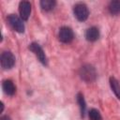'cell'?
I'll list each match as a JSON object with an SVG mask.
<instances>
[{"instance_id": "obj_1", "label": "cell", "mask_w": 120, "mask_h": 120, "mask_svg": "<svg viewBox=\"0 0 120 120\" xmlns=\"http://www.w3.org/2000/svg\"><path fill=\"white\" fill-rule=\"evenodd\" d=\"M79 74H80L81 79L86 82H94L97 78V75H98L96 68L92 65H89V64H85V65L82 66L80 68Z\"/></svg>"}, {"instance_id": "obj_3", "label": "cell", "mask_w": 120, "mask_h": 120, "mask_svg": "<svg viewBox=\"0 0 120 120\" xmlns=\"http://www.w3.org/2000/svg\"><path fill=\"white\" fill-rule=\"evenodd\" d=\"M8 22V24L11 26V28L13 30H15L16 32L19 33H23L24 32V24L22 22V19L19 16H17L16 14H9L7 17Z\"/></svg>"}, {"instance_id": "obj_13", "label": "cell", "mask_w": 120, "mask_h": 120, "mask_svg": "<svg viewBox=\"0 0 120 120\" xmlns=\"http://www.w3.org/2000/svg\"><path fill=\"white\" fill-rule=\"evenodd\" d=\"M77 101H78L79 106H80L81 116L82 117H84L85 112H86V104H85V100H84V98H83L82 94L78 93V95H77Z\"/></svg>"}, {"instance_id": "obj_4", "label": "cell", "mask_w": 120, "mask_h": 120, "mask_svg": "<svg viewBox=\"0 0 120 120\" xmlns=\"http://www.w3.org/2000/svg\"><path fill=\"white\" fill-rule=\"evenodd\" d=\"M0 62L4 69H9L15 65V56L11 52H3L0 56Z\"/></svg>"}, {"instance_id": "obj_2", "label": "cell", "mask_w": 120, "mask_h": 120, "mask_svg": "<svg viewBox=\"0 0 120 120\" xmlns=\"http://www.w3.org/2000/svg\"><path fill=\"white\" fill-rule=\"evenodd\" d=\"M73 13L78 21L84 22L89 16V9L85 4L78 3L73 8Z\"/></svg>"}, {"instance_id": "obj_9", "label": "cell", "mask_w": 120, "mask_h": 120, "mask_svg": "<svg viewBox=\"0 0 120 120\" xmlns=\"http://www.w3.org/2000/svg\"><path fill=\"white\" fill-rule=\"evenodd\" d=\"M85 38L88 41L94 42L96 40H98V38H99V31L96 26H92L90 28H88L85 32Z\"/></svg>"}, {"instance_id": "obj_11", "label": "cell", "mask_w": 120, "mask_h": 120, "mask_svg": "<svg viewBox=\"0 0 120 120\" xmlns=\"http://www.w3.org/2000/svg\"><path fill=\"white\" fill-rule=\"evenodd\" d=\"M110 85H111V88L112 90V92L115 94V96L120 99V84L118 82V81L113 78V77H111L110 78Z\"/></svg>"}, {"instance_id": "obj_12", "label": "cell", "mask_w": 120, "mask_h": 120, "mask_svg": "<svg viewBox=\"0 0 120 120\" xmlns=\"http://www.w3.org/2000/svg\"><path fill=\"white\" fill-rule=\"evenodd\" d=\"M56 2L54 0H41L40 1V7L45 11H51L55 7Z\"/></svg>"}, {"instance_id": "obj_10", "label": "cell", "mask_w": 120, "mask_h": 120, "mask_svg": "<svg viewBox=\"0 0 120 120\" xmlns=\"http://www.w3.org/2000/svg\"><path fill=\"white\" fill-rule=\"evenodd\" d=\"M108 8H109V12L112 15L120 14V0H114L110 2Z\"/></svg>"}, {"instance_id": "obj_7", "label": "cell", "mask_w": 120, "mask_h": 120, "mask_svg": "<svg viewBox=\"0 0 120 120\" xmlns=\"http://www.w3.org/2000/svg\"><path fill=\"white\" fill-rule=\"evenodd\" d=\"M19 12L20 16L23 21L28 20L31 13V4L28 1H22L19 5Z\"/></svg>"}, {"instance_id": "obj_15", "label": "cell", "mask_w": 120, "mask_h": 120, "mask_svg": "<svg viewBox=\"0 0 120 120\" xmlns=\"http://www.w3.org/2000/svg\"><path fill=\"white\" fill-rule=\"evenodd\" d=\"M0 120H11V119H10V117L8 116V115H3V116H1Z\"/></svg>"}, {"instance_id": "obj_14", "label": "cell", "mask_w": 120, "mask_h": 120, "mask_svg": "<svg viewBox=\"0 0 120 120\" xmlns=\"http://www.w3.org/2000/svg\"><path fill=\"white\" fill-rule=\"evenodd\" d=\"M88 116L90 120H102L100 112L96 109H91L88 112Z\"/></svg>"}, {"instance_id": "obj_6", "label": "cell", "mask_w": 120, "mask_h": 120, "mask_svg": "<svg viewBox=\"0 0 120 120\" xmlns=\"http://www.w3.org/2000/svg\"><path fill=\"white\" fill-rule=\"evenodd\" d=\"M29 50L31 52H33L35 53V55L38 57V59L40 61V63L44 66L47 65V58H46V55L42 50V48L39 46V44L36 43V42H33L29 45Z\"/></svg>"}, {"instance_id": "obj_8", "label": "cell", "mask_w": 120, "mask_h": 120, "mask_svg": "<svg viewBox=\"0 0 120 120\" xmlns=\"http://www.w3.org/2000/svg\"><path fill=\"white\" fill-rule=\"evenodd\" d=\"M2 88L8 96H13L16 92V86L11 80H5L2 83Z\"/></svg>"}, {"instance_id": "obj_5", "label": "cell", "mask_w": 120, "mask_h": 120, "mask_svg": "<svg viewBox=\"0 0 120 120\" xmlns=\"http://www.w3.org/2000/svg\"><path fill=\"white\" fill-rule=\"evenodd\" d=\"M58 38L62 43H69L74 38V33L70 27L63 26L59 29Z\"/></svg>"}]
</instances>
